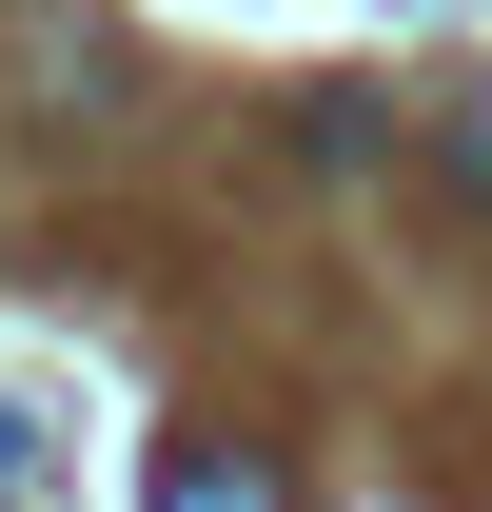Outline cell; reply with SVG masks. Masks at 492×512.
Segmentation results:
<instances>
[{"label": "cell", "mask_w": 492, "mask_h": 512, "mask_svg": "<svg viewBox=\"0 0 492 512\" xmlns=\"http://www.w3.org/2000/svg\"><path fill=\"white\" fill-rule=\"evenodd\" d=\"M138 512H296V473H276V453H217V434H158Z\"/></svg>", "instance_id": "6da1fadb"}, {"label": "cell", "mask_w": 492, "mask_h": 512, "mask_svg": "<svg viewBox=\"0 0 492 512\" xmlns=\"http://www.w3.org/2000/svg\"><path fill=\"white\" fill-rule=\"evenodd\" d=\"M0 493H20V414H0Z\"/></svg>", "instance_id": "7a4b0ae2"}]
</instances>
